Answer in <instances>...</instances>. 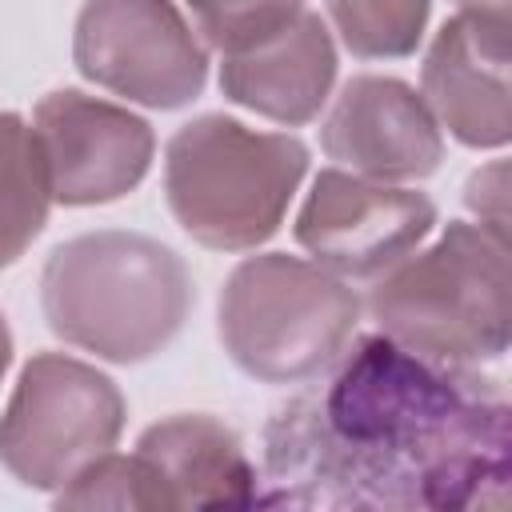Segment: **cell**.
<instances>
[{
	"mask_svg": "<svg viewBox=\"0 0 512 512\" xmlns=\"http://www.w3.org/2000/svg\"><path fill=\"white\" fill-rule=\"evenodd\" d=\"M264 424L260 504L456 512L508 504V400L472 368L384 332L344 352Z\"/></svg>",
	"mask_w": 512,
	"mask_h": 512,
	"instance_id": "cell-1",
	"label": "cell"
},
{
	"mask_svg": "<svg viewBox=\"0 0 512 512\" xmlns=\"http://www.w3.org/2000/svg\"><path fill=\"white\" fill-rule=\"evenodd\" d=\"M188 264L160 240L124 228L56 244L40 272L48 328L100 360L140 364L164 352L192 312Z\"/></svg>",
	"mask_w": 512,
	"mask_h": 512,
	"instance_id": "cell-2",
	"label": "cell"
},
{
	"mask_svg": "<svg viewBox=\"0 0 512 512\" xmlns=\"http://www.w3.org/2000/svg\"><path fill=\"white\" fill-rule=\"evenodd\" d=\"M368 312L388 340L424 360L452 368L500 360L512 324L508 236L448 220L436 244L376 276Z\"/></svg>",
	"mask_w": 512,
	"mask_h": 512,
	"instance_id": "cell-3",
	"label": "cell"
},
{
	"mask_svg": "<svg viewBox=\"0 0 512 512\" xmlns=\"http://www.w3.org/2000/svg\"><path fill=\"white\" fill-rule=\"evenodd\" d=\"M308 172V144L204 112L164 148V200L176 224L212 252H248L276 236Z\"/></svg>",
	"mask_w": 512,
	"mask_h": 512,
	"instance_id": "cell-4",
	"label": "cell"
},
{
	"mask_svg": "<svg viewBox=\"0 0 512 512\" xmlns=\"http://www.w3.org/2000/svg\"><path fill=\"white\" fill-rule=\"evenodd\" d=\"M356 288L288 252L240 260L216 304V328L228 360L260 384H304L324 372L360 324Z\"/></svg>",
	"mask_w": 512,
	"mask_h": 512,
	"instance_id": "cell-5",
	"label": "cell"
},
{
	"mask_svg": "<svg viewBox=\"0 0 512 512\" xmlns=\"http://www.w3.org/2000/svg\"><path fill=\"white\" fill-rule=\"evenodd\" d=\"M124 416L112 376L64 352H36L0 412V464L24 488L56 492L116 448Z\"/></svg>",
	"mask_w": 512,
	"mask_h": 512,
	"instance_id": "cell-6",
	"label": "cell"
},
{
	"mask_svg": "<svg viewBox=\"0 0 512 512\" xmlns=\"http://www.w3.org/2000/svg\"><path fill=\"white\" fill-rule=\"evenodd\" d=\"M72 64L84 80L160 112L192 104L208 84V44L172 0H84Z\"/></svg>",
	"mask_w": 512,
	"mask_h": 512,
	"instance_id": "cell-7",
	"label": "cell"
},
{
	"mask_svg": "<svg viewBox=\"0 0 512 512\" xmlns=\"http://www.w3.org/2000/svg\"><path fill=\"white\" fill-rule=\"evenodd\" d=\"M428 192L324 168L296 212V244L344 280H376L432 232Z\"/></svg>",
	"mask_w": 512,
	"mask_h": 512,
	"instance_id": "cell-8",
	"label": "cell"
},
{
	"mask_svg": "<svg viewBox=\"0 0 512 512\" xmlns=\"http://www.w3.org/2000/svg\"><path fill=\"white\" fill-rule=\"evenodd\" d=\"M32 132L44 156L52 204H112L140 188L156 156V132L124 104L56 88L40 96Z\"/></svg>",
	"mask_w": 512,
	"mask_h": 512,
	"instance_id": "cell-9",
	"label": "cell"
},
{
	"mask_svg": "<svg viewBox=\"0 0 512 512\" xmlns=\"http://www.w3.org/2000/svg\"><path fill=\"white\" fill-rule=\"evenodd\" d=\"M320 148L368 180H424L444 160V132L424 96L396 80L360 72L344 80L320 124Z\"/></svg>",
	"mask_w": 512,
	"mask_h": 512,
	"instance_id": "cell-10",
	"label": "cell"
},
{
	"mask_svg": "<svg viewBox=\"0 0 512 512\" xmlns=\"http://www.w3.org/2000/svg\"><path fill=\"white\" fill-rule=\"evenodd\" d=\"M508 20L456 12L432 36L420 96L436 124L464 148H504L512 136L508 116Z\"/></svg>",
	"mask_w": 512,
	"mask_h": 512,
	"instance_id": "cell-11",
	"label": "cell"
},
{
	"mask_svg": "<svg viewBox=\"0 0 512 512\" xmlns=\"http://www.w3.org/2000/svg\"><path fill=\"white\" fill-rule=\"evenodd\" d=\"M336 84V44L328 24L316 12H300L280 32L248 44L240 52H224L220 92L284 128H300L320 116L328 92Z\"/></svg>",
	"mask_w": 512,
	"mask_h": 512,
	"instance_id": "cell-12",
	"label": "cell"
},
{
	"mask_svg": "<svg viewBox=\"0 0 512 512\" xmlns=\"http://www.w3.org/2000/svg\"><path fill=\"white\" fill-rule=\"evenodd\" d=\"M136 452L160 472L176 508L260 504V476L236 428L208 412H180L148 424Z\"/></svg>",
	"mask_w": 512,
	"mask_h": 512,
	"instance_id": "cell-13",
	"label": "cell"
},
{
	"mask_svg": "<svg viewBox=\"0 0 512 512\" xmlns=\"http://www.w3.org/2000/svg\"><path fill=\"white\" fill-rule=\"evenodd\" d=\"M52 208L44 156L20 112H0V268L16 264L44 232Z\"/></svg>",
	"mask_w": 512,
	"mask_h": 512,
	"instance_id": "cell-14",
	"label": "cell"
},
{
	"mask_svg": "<svg viewBox=\"0 0 512 512\" xmlns=\"http://www.w3.org/2000/svg\"><path fill=\"white\" fill-rule=\"evenodd\" d=\"M340 44L356 60H404L420 48L432 0H324Z\"/></svg>",
	"mask_w": 512,
	"mask_h": 512,
	"instance_id": "cell-15",
	"label": "cell"
},
{
	"mask_svg": "<svg viewBox=\"0 0 512 512\" xmlns=\"http://www.w3.org/2000/svg\"><path fill=\"white\" fill-rule=\"evenodd\" d=\"M56 508H144V512H168L172 492L160 480V472L140 456H116L104 452L88 468H80L64 488L52 496Z\"/></svg>",
	"mask_w": 512,
	"mask_h": 512,
	"instance_id": "cell-16",
	"label": "cell"
},
{
	"mask_svg": "<svg viewBox=\"0 0 512 512\" xmlns=\"http://www.w3.org/2000/svg\"><path fill=\"white\" fill-rule=\"evenodd\" d=\"M196 32L220 56L260 44L304 12V0H184Z\"/></svg>",
	"mask_w": 512,
	"mask_h": 512,
	"instance_id": "cell-17",
	"label": "cell"
},
{
	"mask_svg": "<svg viewBox=\"0 0 512 512\" xmlns=\"http://www.w3.org/2000/svg\"><path fill=\"white\" fill-rule=\"evenodd\" d=\"M464 204L480 216L484 228L508 236V164L492 160L480 172H472L464 184Z\"/></svg>",
	"mask_w": 512,
	"mask_h": 512,
	"instance_id": "cell-18",
	"label": "cell"
},
{
	"mask_svg": "<svg viewBox=\"0 0 512 512\" xmlns=\"http://www.w3.org/2000/svg\"><path fill=\"white\" fill-rule=\"evenodd\" d=\"M456 12H476V16L508 20V0H456Z\"/></svg>",
	"mask_w": 512,
	"mask_h": 512,
	"instance_id": "cell-19",
	"label": "cell"
},
{
	"mask_svg": "<svg viewBox=\"0 0 512 512\" xmlns=\"http://www.w3.org/2000/svg\"><path fill=\"white\" fill-rule=\"evenodd\" d=\"M8 364H12V328H8V320H4V312H0V380H4Z\"/></svg>",
	"mask_w": 512,
	"mask_h": 512,
	"instance_id": "cell-20",
	"label": "cell"
}]
</instances>
